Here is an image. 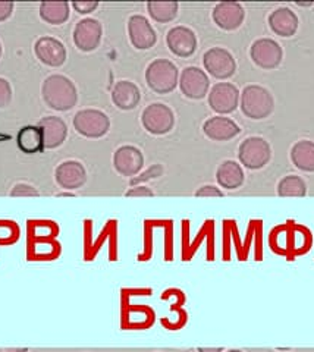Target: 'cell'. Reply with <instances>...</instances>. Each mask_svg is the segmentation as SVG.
I'll return each mask as SVG.
<instances>
[{"label": "cell", "instance_id": "cell-1", "mask_svg": "<svg viewBox=\"0 0 314 352\" xmlns=\"http://www.w3.org/2000/svg\"><path fill=\"white\" fill-rule=\"evenodd\" d=\"M45 103L58 112H68L78 102V90L65 75H50L41 85Z\"/></svg>", "mask_w": 314, "mask_h": 352}, {"label": "cell", "instance_id": "cell-2", "mask_svg": "<svg viewBox=\"0 0 314 352\" xmlns=\"http://www.w3.org/2000/svg\"><path fill=\"white\" fill-rule=\"evenodd\" d=\"M243 113L253 120H262L272 115L275 109L273 96L262 85L245 87L240 97Z\"/></svg>", "mask_w": 314, "mask_h": 352}, {"label": "cell", "instance_id": "cell-3", "mask_svg": "<svg viewBox=\"0 0 314 352\" xmlns=\"http://www.w3.org/2000/svg\"><path fill=\"white\" fill-rule=\"evenodd\" d=\"M146 82L156 94H169L179 82V71L168 59H156L146 69Z\"/></svg>", "mask_w": 314, "mask_h": 352}, {"label": "cell", "instance_id": "cell-4", "mask_svg": "<svg viewBox=\"0 0 314 352\" xmlns=\"http://www.w3.org/2000/svg\"><path fill=\"white\" fill-rule=\"evenodd\" d=\"M74 129L85 138H102L111 129V119L102 110L84 109L74 116Z\"/></svg>", "mask_w": 314, "mask_h": 352}, {"label": "cell", "instance_id": "cell-5", "mask_svg": "<svg viewBox=\"0 0 314 352\" xmlns=\"http://www.w3.org/2000/svg\"><path fill=\"white\" fill-rule=\"evenodd\" d=\"M270 157H272V150H270L269 142L262 137L247 138L238 148V159L243 163V166L251 170L265 168Z\"/></svg>", "mask_w": 314, "mask_h": 352}, {"label": "cell", "instance_id": "cell-6", "mask_svg": "<svg viewBox=\"0 0 314 352\" xmlns=\"http://www.w3.org/2000/svg\"><path fill=\"white\" fill-rule=\"evenodd\" d=\"M142 122L147 132L153 135H165L175 126V115L164 103H153L144 109Z\"/></svg>", "mask_w": 314, "mask_h": 352}, {"label": "cell", "instance_id": "cell-7", "mask_svg": "<svg viewBox=\"0 0 314 352\" xmlns=\"http://www.w3.org/2000/svg\"><path fill=\"white\" fill-rule=\"evenodd\" d=\"M203 65L205 71L218 80H228L236 71V62L231 52L223 47H212L204 53Z\"/></svg>", "mask_w": 314, "mask_h": 352}, {"label": "cell", "instance_id": "cell-8", "mask_svg": "<svg viewBox=\"0 0 314 352\" xmlns=\"http://www.w3.org/2000/svg\"><path fill=\"white\" fill-rule=\"evenodd\" d=\"M250 56L258 68L275 69L284 59V50L279 43L272 38H258L251 44Z\"/></svg>", "mask_w": 314, "mask_h": 352}, {"label": "cell", "instance_id": "cell-9", "mask_svg": "<svg viewBox=\"0 0 314 352\" xmlns=\"http://www.w3.org/2000/svg\"><path fill=\"white\" fill-rule=\"evenodd\" d=\"M178 85L186 97L191 98V100H201L209 94L210 80L208 74L197 66H188L181 72Z\"/></svg>", "mask_w": 314, "mask_h": 352}, {"label": "cell", "instance_id": "cell-10", "mask_svg": "<svg viewBox=\"0 0 314 352\" xmlns=\"http://www.w3.org/2000/svg\"><path fill=\"white\" fill-rule=\"evenodd\" d=\"M241 93L231 82H218L209 93V106L219 115H228L240 106Z\"/></svg>", "mask_w": 314, "mask_h": 352}, {"label": "cell", "instance_id": "cell-11", "mask_svg": "<svg viewBox=\"0 0 314 352\" xmlns=\"http://www.w3.org/2000/svg\"><path fill=\"white\" fill-rule=\"evenodd\" d=\"M103 27L94 18L81 19L74 28V43L81 52H94L100 46Z\"/></svg>", "mask_w": 314, "mask_h": 352}, {"label": "cell", "instance_id": "cell-12", "mask_svg": "<svg viewBox=\"0 0 314 352\" xmlns=\"http://www.w3.org/2000/svg\"><path fill=\"white\" fill-rule=\"evenodd\" d=\"M169 50L178 58H190L197 50V36L191 28L178 25L173 27L166 36Z\"/></svg>", "mask_w": 314, "mask_h": 352}, {"label": "cell", "instance_id": "cell-13", "mask_svg": "<svg viewBox=\"0 0 314 352\" xmlns=\"http://www.w3.org/2000/svg\"><path fill=\"white\" fill-rule=\"evenodd\" d=\"M128 36L137 50H148L156 44L157 34L148 19L143 15H134L128 21Z\"/></svg>", "mask_w": 314, "mask_h": 352}, {"label": "cell", "instance_id": "cell-14", "mask_svg": "<svg viewBox=\"0 0 314 352\" xmlns=\"http://www.w3.org/2000/svg\"><path fill=\"white\" fill-rule=\"evenodd\" d=\"M113 166L119 175L133 178V176L142 172L144 166V156L142 150L134 146L119 147L113 154Z\"/></svg>", "mask_w": 314, "mask_h": 352}, {"label": "cell", "instance_id": "cell-15", "mask_svg": "<svg viewBox=\"0 0 314 352\" xmlns=\"http://www.w3.org/2000/svg\"><path fill=\"white\" fill-rule=\"evenodd\" d=\"M37 59L50 68H59L67 62V47L55 37H41L34 44Z\"/></svg>", "mask_w": 314, "mask_h": 352}, {"label": "cell", "instance_id": "cell-16", "mask_svg": "<svg viewBox=\"0 0 314 352\" xmlns=\"http://www.w3.org/2000/svg\"><path fill=\"white\" fill-rule=\"evenodd\" d=\"M43 137V147L45 150H53L60 147L68 137V125L58 116L43 118L38 125Z\"/></svg>", "mask_w": 314, "mask_h": 352}, {"label": "cell", "instance_id": "cell-17", "mask_svg": "<svg viewBox=\"0 0 314 352\" xmlns=\"http://www.w3.org/2000/svg\"><path fill=\"white\" fill-rule=\"evenodd\" d=\"M214 24L225 31H234L240 28L244 22V8L238 2H221L213 9Z\"/></svg>", "mask_w": 314, "mask_h": 352}, {"label": "cell", "instance_id": "cell-18", "mask_svg": "<svg viewBox=\"0 0 314 352\" xmlns=\"http://www.w3.org/2000/svg\"><path fill=\"white\" fill-rule=\"evenodd\" d=\"M55 179L63 190H78L87 182V170L80 162L68 160L60 163L55 170Z\"/></svg>", "mask_w": 314, "mask_h": 352}, {"label": "cell", "instance_id": "cell-19", "mask_svg": "<svg viewBox=\"0 0 314 352\" xmlns=\"http://www.w3.org/2000/svg\"><path fill=\"white\" fill-rule=\"evenodd\" d=\"M203 131L208 138L213 141H229L240 135V126H238L231 118L213 116L208 119L203 125Z\"/></svg>", "mask_w": 314, "mask_h": 352}, {"label": "cell", "instance_id": "cell-20", "mask_svg": "<svg viewBox=\"0 0 314 352\" xmlns=\"http://www.w3.org/2000/svg\"><path fill=\"white\" fill-rule=\"evenodd\" d=\"M298 16L289 8H279L269 15V25L280 37H292L298 30Z\"/></svg>", "mask_w": 314, "mask_h": 352}, {"label": "cell", "instance_id": "cell-21", "mask_svg": "<svg viewBox=\"0 0 314 352\" xmlns=\"http://www.w3.org/2000/svg\"><path fill=\"white\" fill-rule=\"evenodd\" d=\"M142 100L139 88L133 81H117L112 90V102L121 110H133Z\"/></svg>", "mask_w": 314, "mask_h": 352}, {"label": "cell", "instance_id": "cell-22", "mask_svg": "<svg viewBox=\"0 0 314 352\" xmlns=\"http://www.w3.org/2000/svg\"><path fill=\"white\" fill-rule=\"evenodd\" d=\"M216 181L225 190H236L244 184V170L234 160L223 162L216 172Z\"/></svg>", "mask_w": 314, "mask_h": 352}, {"label": "cell", "instance_id": "cell-23", "mask_svg": "<svg viewBox=\"0 0 314 352\" xmlns=\"http://www.w3.org/2000/svg\"><path fill=\"white\" fill-rule=\"evenodd\" d=\"M291 160L302 172H314V142L301 140L291 150Z\"/></svg>", "mask_w": 314, "mask_h": 352}, {"label": "cell", "instance_id": "cell-24", "mask_svg": "<svg viewBox=\"0 0 314 352\" xmlns=\"http://www.w3.org/2000/svg\"><path fill=\"white\" fill-rule=\"evenodd\" d=\"M16 144L19 150L25 154H36L41 150H45V147H43L41 131L38 126L32 125L19 129L16 135Z\"/></svg>", "mask_w": 314, "mask_h": 352}, {"label": "cell", "instance_id": "cell-25", "mask_svg": "<svg viewBox=\"0 0 314 352\" xmlns=\"http://www.w3.org/2000/svg\"><path fill=\"white\" fill-rule=\"evenodd\" d=\"M71 5L68 2H43L40 18L50 25H62L69 19Z\"/></svg>", "mask_w": 314, "mask_h": 352}, {"label": "cell", "instance_id": "cell-26", "mask_svg": "<svg viewBox=\"0 0 314 352\" xmlns=\"http://www.w3.org/2000/svg\"><path fill=\"white\" fill-rule=\"evenodd\" d=\"M178 2H148V15L159 24H168L178 16Z\"/></svg>", "mask_w": 314, "mask_h": 352}, {"label": "cell", "instance_id": "cell-27", "mask_svg": "<svg viewBox=\"0 0 314 352\" xmlns=\"http://www.w3.org/2000/svg\"><path fill=\"white\" fill-rule=\"evenodd\" d=\"M278 194L280 197H304L307 194V185L300 176L289 175L278 184Z\"/></svg>", "mask_w": 314, "mask_h": 352}, {"label": "cell", "instance_id": "cell-28", "mask_svg": "<svg viewBox=\"0 0 314 352\" xmlns=\"http://www.w3.org/2000/svg\"><path fill=\"white\" fill-rule=\"evenodd\" d=\"M161 172H164V169H161L160 164H153V166H151L148 170H146L144 173H142L139 176H135V178H133L131 179V185L137 186L138 184H142V182L159 178V176L161 175Z\"/></svg>", "mask_w": 314, "mask_h": 352}, {"label": "cell", "instance_id": "cell-29", "mask_svg": "<svg viewBox=\"0 0 314 352\" xmlns=\"http://www.w3.org/2000/svg\"><path fill=\"white\" fill-rule=\"evenodd\" d=\"M10 102H12V87L5 78H0V109L9 106Z\"/></svg>", "mask_w": 314, "mask_h": 352}, {"label": "cell", "instance_id": "cell-30", "mask_svg": "<svg viewBox=\"0 0 314 352\" xmlns=\"http://www.w3.org/2000/svg\"><path fill=\"white\" fill-rule=\"evenodd\" d=\"M10 195L12 197H37L40 195V192L34 188V186H31L28 184H16L12 191H10Z\"/></svg>", "mask_w": 314, "mask_h": 352}, {"label": "cell", "instance_id": "cell-31", "mask_svg": "<svg viewBox=\"0 0 314 352\" xmlns=\"http://www.w3.org/2000/svg\"><path fill=\"white\" fill-rule=\"evenodd\" d=\"M72 8L75 9V12L80 15H89L99 8V2H74Z\"/></svg>", "mask_w": 314, "mask_h": 352}, {"label": "cell", "instance_id": "cell-32", "mask_svg": "<svg viewBox=\"0 0 314 352\" xmlns=\"http://www.w3.org/2000/svg\"><path fill=\"white\" fill-rule=\"evenodd\" d=\"M126 197H153L155 192L151 191L150 188H147V186H143V185H137V186H133L131 190H128L125 192Z\"/></svg>", "mask_w": 314, "mask_h": 352}, {"label": "cell", "instance_id": "cell-33", "mask_svg": "<svg viewBox=\"0 0 314 352\" xmlns=\"http://www.w3.org/2000/svg\"><path fill=\"white\" fill-rule=\"evenodd\" d=\"M196 195L197 197H222L223 192L219 188H216V186H213V185H204V186H201L200 190H197Z\"/></svg>", "mask_w": 314, "mask_h": 352}, {"label": "cell", "instance_id": "cell-34", "mask_svg": "<svg viewBox=\"0 0 314 352\" xmlns=\"http://www.w3.org/2000/svg\"><path fill=\"white\" fill-rule=\"evenodd\" d=\"M14 12V3L12 2H0V22L9 19V16Z\"/></svg>", "mask_w": 314, "mask_h": 352}, {"label": "cell", "instance_id": "cell-35", "mask_svg": "<svg viewBox=\"0 0 314 352\" xmlns=\"http://www.w3.org/2000/svg\"><path fill=\"white\" fill-rule=\"evenodd\" d=\"M222 348H199V352H222Z\"/></svg>", "mask_w": 314, "mask_h": 352}, {"label": "cell", "instance_id": "cell-36", "mask_svg": "<svg viewBox=\"0 0 314 352\" xmlns=\"http://www.w3.org/2000/svg\"><path fill=\"white\" fill-rule=\"evenodd\" d=\"M2 352H28V349L27 348H9Z\"/></svg>", "mask_w": 314, "mask_h": 352}, {"label": "cell", "instance_id": "cell-37", "mask_svg": "<svg viewBox=\"0 0 314 352\" xmlns=\"http://www.w3.org/2000/svg\"><path fill=\"white\" fill-rule=\"evenodd\" d=\"M297 5H298V6H311V5H313V2H310V3H300V2H298Z\"/></svg>", "mask_w": 314, "mask_h": 352}, {"label": "cell", "instance_id": "cell-38", "mask_svg": "<svg viewBox=\"0 0 314 352\" xmlns=\"http://www.w3.org/2000/svg\"><path fill=\"white\" fill-rule=\"evenodd\" d=\"M228 352H243V351H240V349H231V351H228Z\"/></svg>", "mask_w": 314, "mask_h": 352}, {"label": "cell", "instance_id": "cell-39", "mask_svg": "<svg viewBox=\"0 0 314 352\" xmlns=\"http://www.w3.org/2000/svg\"><path fill=\"white\" fill-rule=\"evenodd\" d=\"M0 58H2V43H0Z\"/></svg>", "mask_w": 314, "mask_h": 352}]
</instances>
